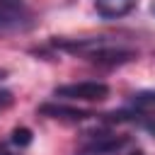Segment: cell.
I'll use <instances>...</instances> for the list:
<instances>
[{"mask_svg": "<svg viewBox=\"0 0 155 155\" xmlns=\"http://www.w3.org/2000/svg\"><path fill=\"white\" fill-rule=\"evenodd\" d=\"M56 97H65V99H82V102H102L109 94V87L104 82H70V85H61L53 90Z\"/></svg>", "mask_w": 155, "mask_h": 155, "instance_id": "1", "label": "cell"}, {"mask_svg": "<svg viewBox=\"0 0 155 155\" xmlns=\"http://www.w3.org/2000/svg\"><path fill=\"white\" fill-rule=\"evenodd\" d=\"M29 10L24 7V0H0V31L10 29H24L29 27Z\"/></svg>", "mask_w": 155, "mask_h": 155, "instance_id": "2", "label": "cell"}, {"mask_svg": "<svg viewBox=\"0 0 155 155\" xmlns=\"http://www.w3.org/2000/svg\"><path fill=\"white\" fill-rule=\"evenodd\" d=\"M87 61L92 63H99V65H121V63H128L136 58V51L131 48H116V46H109L107 41H102L99 46L90 48L85 53Z\"/></svg>", "mask_w": 155, "mask_h": 155, "instance_id": "3", "label": "cell"}, {"mask_svg": "<svg viewBox=\"0 0 155 155\" xmlns=\"http://www.w3.org/2000/svg\"><path fill=\"white\" fill-rule=\"evenodd\" d=\"M124 143H126L124 136H119V138H116V136H97V138H92L87 145L80 148V155H109V153L119 150Z\"/></svg>", "mask_w": 155, "mask_h": 155, "instance_id": "4", "label": "cell"}, {"mask_svg": "<svg viewBox=\"0 0 155 155\" xmlns=\"http://www.w3.org/2000/svg\"><path fill=\"white\" fill-rule=\"evenodd\" d=\"M136 5H138V0H94V10L104 19L124 17L131 10H136Z\"/></svg>", "mask_w": 155, "mask_h": 155, "instance_id": "5", "label": "cell"}, {"mask_svg": "<svg viewBox=\"0 0 155 155\" xmlns=\"http://www.w3.org/2000/svg\"><path fill=\"white\" fill-rule=\"evenodd\" d=\"M39 114L51 116V119H63V121H82V119L92 116L90 111L70 109V107H63V104H41V107H39Z\"/></svg>", "mask_w": 155, "mask_h": 155, "instance_id": "6", "label": "cell"}, {"mask_svg": "<svg viewBox=\"0 0 155 155\" xmlns=\"http://www.w3.org/2000/svg\"><path fill=\"white\" fill-rule=\"evenodd\" d=\"M131 104L138 111H155V90H143L131 97Z\"/></svg>", "mask_w": 155, "mask_h": 155, "instance_id": "7", "label": "cell"}, {"mask_svg": "<svg viewBox=\"0 0 155 155\" xmlns=\"http://www.w3.org/2000/svg\"><path fill=\"white\" fill-rule=\"evenodd\" d=\"M12 143H15V145H19V148L29 145V143H31V131H29V128H24V126L15 128V131H12Z\"/></svg>", "mask_w": 155, "mask_h": 155, "instance_id": "8", "label": "cell"}, {"mask_svg": "<svg viewBox=\"0 0 155 155\" xmlns=\"http://www.w3.org/2000/svg\"><path fill=\"white\" fill-rule=\"evenodd\" d=\"M10 104H12V92L0 87V111H2V109H7Z\"/></svg>", "mask_w": 155, "mask_h": 155, "instance_id": "9", "label": "cell"}, {"mask_svg": "<svg viewBox=\"0 0 155 155\" xmlns=\"http://www.w3.org/2000/svg\"><path fill=\"white\" fill-rule=\"evenodd\" d=\"M150 12H153V15H155V0H153V2H150Z\"/></svg>", "mask_w": 155, "mask_h": 155, "instance_id": "10", "label": "cell"}, {"mask_svg": "<svg viewBox=\"0 0 155 155\" xmlns=\"http://www.w3.org/2000/svg\"><path fill=\"white\" fill-rule=\"evenodd\" d=\"M131 155H143V153H140V150H136V153H131Z\"/></svg>", "mask_w": 155, "mask_h": 155, "instance_id": "11", "label": "cell"}, {"mask_svg": "<svg viewBox=\"0 0 155 155\" xmlns=\"http://www.w3.org/2000/svg\"><path fill=\"white\" fill-rule=\"evenodd\" d=\"M2 155H10V153H2Z\"/></svg>", "mask_w": 155, "mask_h": 155, "instance_id": "12", "label": "cell"}]
</instances>
